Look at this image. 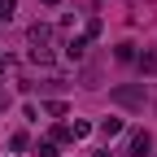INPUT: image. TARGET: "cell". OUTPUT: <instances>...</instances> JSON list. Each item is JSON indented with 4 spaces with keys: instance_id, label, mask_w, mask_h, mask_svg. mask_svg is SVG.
<instances>
[{
    "instance_id": "obj_1",
    "label": "cell",
    "mask_w": 157,
    "mask_h": 157,
    "mask_svg": "<svg viewBox=\"0 0 157 157\" xmlns=\"http://www.w3.org/2000/svg\"><path fill=\"white\" fill-rule=\"evenodd\" d=\"M26 44H31V61H39V66L52 61V26L48 22H35L26 31Z\"/></svg>"
},
{
    "instance_id": "obj_2",
    "label": "cell",
    "mask_w": 157,
    "mask_h": 157,
    "mask_svg": "<svg viewBox=\"0 0 157 157\" xmlns=\"http://www.w3.org/2000/svg\"><path fill=\"white\" fill-rule=\"evenodd\" d=\"M113 101L135 109V105H144V87H113Z\"/></svg>"
},
{
    "instance_id": "obj_3",
    "label": "cell",
    "mask_w": 157,
    "mask_h": 157,
    "mask_svg": "<svg viewBox=\"0 0 157 157\" xmlns=\"http://www.w3.org/2000/svg\"><path fill=\"white\" fill-rule=\"evenodd\" d=\"M148 148H153V135H148V131H135V135H131V157H144Z\"/></svg>"
},
{
    "instance_id": "obj_4",
    "label": "cell",
    "mask_w": 157,
    "mask_h": 157,
    "mask_svg": "<svg viewBox=\"0 0 157 157\" xmlns=\"http://www.w3.org/2000/svg\"><path fill=\"white\" fill-rule=\"evenodd\" d=\"M66 52H70V61H83V52H87V39H70V44H66Z\"/></svg>"
},
{
    "instance_id": "obj_5",
    "label": "cell",
    "mask_w": 157,
    "mask_h": 157,
    "mask_svg": "<svg viewBox=\"0 0 157 157\" xmlns=\"http://www.w3.org/2000/svg\"><path fill=\"white\" fill-rule=\"evenodd\" d=\"M118 131H122V118H105V122H101V135H105V140H113Z\"/></svg>"
},
{
    "instance_id": "obj_6",
    "label": "cell",
    "mask_w": 157,
    "mask_h": 157,
    "mask_svg": "<svg viewBox=\"0 0 157 157\" xmlns=\"http://www.w3.org/2000/svg\"><path fill=\"white\" fill-rule=\"evenodd\" d=\"M140 70H144V74H157V48H148V52L140 57Z\"/></svg>"
},
{
    "instance_id": "obj_7",
    "label": "cell",
    "mask_w": 157,
    "mask_h": 157,
    "mask_svg": "<svg viewBox=\"0 0 157 157\" xmlns=\"http://www.w3.org/2000/svg\"><path fill=\"white\" fill-rule=\"evenodd\" d=\"M9 148H13V153H26V148H31V140H26V131H17V135H9Z\"/></svg>"
},
{
    "instance_id": "obj_8",
    "label": "cell",
    "mask_w": 157,
    "mask_h": 157,
    "mask_svg": "<svg viewBox=\"0 0 157 157\" xmlns=\"http://www.w3.org/2000/svg\"><path fill=\"white\" fill-rule=\"evenodd\" d=\"M13 13H17V0H0V22H13Z\"/></svg>"
},
{
    "instance_id": "obj_9",
    "label": "cell",
    "mask_w": 157,
    "mask_h": 157,
    "mask_svg": "<svg viewBox=\"0 0 157 157\" xmlns=\"http://www.w3.org/2000/svg\"><path fill=\"white\" fill-rule=\"evenodd\" d=\"M118 61H135V44H118Z\"/></svg>"
},
{
    "instance_id": "obj_10",
    "label": "cell",
    "mask_w": 157,
    "mask_h": 157,
    "mask_svg": "<svg viewBox=\"0 0 157 157\" xmlns=\"http://www.w3.org/2000/svg\"><path fill=\"white\" fill-rule=\"evenodd\" d=\"M35 157H57V144H39V148H35Z\"/></svg>"
},
{
    "instance_id": "obj_11",
    "label": "cell",
    "mask_w": 157,
    "mask_h": 157,
    "mask_svg": "<svg viewBox=\"0 0 157 157\" xmlns=\"http://www.w3.org/2000/svg\"><path fill=\"white\" fill-rule=\"evenodd\" d=\"M44 5H61V0H44Z\"/></svg>"
}]
</instances>
